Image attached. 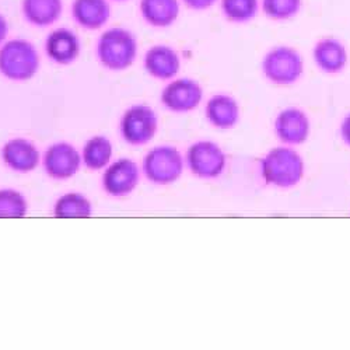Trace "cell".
Segmentation results:
<instances>
[{"label":"cell","mask_w":350,"mask_h":350,"mask_svg":"<svg viewBox=\"0 0 350 350\" xmlns=\"http://www.w3.org/2000/svg\"><path fill=\"white\" fill-rule=\"evenodd\" d=\"M159 120L149 105L136 104L125 111L121 120V133L129 144L140 146L150 142L157 132Z\"/></svg>","instance_id":"obj_6"},{"label":"cell","mask_w":350,"mask_h":350,"mask_svg":"<svg viewBox=\"0 0 350 350\" xmlns=\"http://www.w3.org/2000/svg\"><path fill=\"white\" fill-rule=\"evenodd\" d=\"M28 203L24 195L16 189H0V219L24 217Z\"/></svg>","instance_id":"obj_23"},{"label":"cell","mask_w":350,"mask_h":350,"mask_svg":"<svg viewBox=\"0 0 350 350\" xmlns=\"http://www.w3.org/2000/svg\"><path fill=\"white\" fill-rule=\"evenodd\" d=\"M206 116L209 122L216 128H232L240 118L239 103L230 96L216 94L206 104Z\"/></svg>","instance_id":"obj_19"},{"label":"cell","mask_w":350,"mask_h":350,"mask_svg":"<svg viewBox=\"0 0 350 350\" xmlns=\"http://www.w3.org/2000/svg\"><path fill=\"white\" fill-rule=\"evenodd\" d=\"M9 34V23L3 14H0V46L6 42Z\"/></svg>","instance_id":"obj_26"},{"label":"cell","mask_w":350,"mask_h":350,"mask_svg":"<svg viewBox=\"0 0 350 350\" xmlns=\"http://www.w3.org/2000/svg\"><path fill=\"white\" fill-rule=\"evenodd\" d=\"M262 72L275 84H293L304 72L303 57L295 48L284 45L276 46L265 55L262 61Z\"/></svg>","instance_id":"obj_4"},{"label":"cell","mask_w":350,"mask_h":350,"mask_svg":"<svg viewBox=\"0 0 350 350\" xmlns=\"http://www.w3.org/2000/svg\"><path fill=\"white\" fill-rule=\"evenodd\" d=\"M264 180L279 188H290L299 184L304 175V161L299 153L287 148H276L262 160Z\"/></svg>","instance_id":"obj_3"},{"label":"cell","mask_w":350,"mask_h":350,"mask_svg":"<svg viewBox=\"0 0 350 350\" xmlns=\"http://www.w3.org/2000/svg\"><path fill=\"white\" fill-rule=\"evenodd\" d=\"M112 159V143L105 136H94L85 142L81 160L90 170H103Z\"/></svg>","instance_id":"obj_21"},{"label":"cell","mask_w":350,"mask_h":350,"mask_svg":"<svg viewBox=\"0 0 350 350\" xmlns=\"http://www.w3.org/2000/svg\"><path fill=\"white\" fill-rule=\"evenodd\" d=\"M115 2H126V0H115Z\"/></svg>","instance_id":"obj_28"},{"label":"cell","mask_w":350,"mask_h":350,"mask_svg":"<svg viewBox=\"0 0 350 350\" xmlns=\"http://www.w3.org/2000/svg\"><path fill=\"white\" fill-rule=\"evenodd\" d=\"M97 56L101 65L112 72L126 70L136 61L137 40L126 28H108L98 38Z\"/></svg>","instance_id":"obj_1"},{"label":"cell","mask_w":350,"mask_h":350,"mask_svg":"<svg viewBox=\"0 0 350 350\" xmlns=\"http://www.w3.org/2000/svg\"><path fill=\"white\" fill-rule=\"evenodd\" d=\"M203 98V90L196 80L183 77L168 83L161 93V103L174 112L195 109Z\"/></svg>","instance_id":"obj_8"},{"label":"cell","mask_w":350,"mask_h":350,"mask_svg":"<svg viewBox=\"0 0 350 350\" xmlns=\"http://www.w3.org/2000/svg\"><path fill=\"white\" fill-rule=\"evenodd\" d=\"M184 170L181 153L172 146H159L146 154L143 171L149 181L159 185H168L177 181Z\"/></svg>","instance_id":"obj_5"},{"label":"cell","mask_w":350,"mask_h":350,"mask_svg":"<svg viewBox=\"0 0 350 350\" xmlns=\"http://www.w3.org/2000/svg\"><path fill=\"white\" fill-rule=\"evenodd\" d=\"M81 161V156L72 144L59 142L52 144L45 152L44 168L55 180H68L79 171Z\"/></svg>","instance_id":"obj_9"},{"label":"cell","mask_w":350,"mask_h":350,"mask_svg":"<svg viewBox=\"0 0 350 350\" xmlns=\"http://www.w3.org/2000/svg\"><path fill=\"white\" fill-rule=\"evenodd\" d=\"M139 10L143 20L152 27L167 28L180 17V0H140Z\"/></svg>","instance_id":"obj_17"},{"label":"cell","mask_w":350,"mask_h":350,"mask_svg":"<svg viewBox=\"0 0 350 350\" xmlns=\"http://www.w3.org/2000/svg\"><path fill=\"white\" fill-rule=\"evenodd\" d=\"M340 135H342V139L345 140V143L347 146H350V113L346 116V118L342 122Z\"/></svg>","instance_id":"obj_27"},{"label":"cell","mask_w":350,"mask_h":350,"mask_svg":"<svg viewBox=\"0 0 350 350\" xmlns=\"http://www.w3.org/2000/svg\"><path fill=\"white\" fill-rule=\"evenodd\" d=\"M139 178L137 164L131 159H120L105 170L103 185L112 196H126L137 187Z\"/></svg>","instance_id":"obj_10"},{"label":"cell","mask_w":350,"mask_h":350,"mask_svg":"<svg viewBox=\"0 0 350 350\" xmlns=\"http://www.w3.org/2000/svg\"><path fill=\"white\" fill-rule=\"evenodd\" d=\"M80 40L69 30L61 27L51 31L45 41V52L49 59L57 65H70L80 55Z\"/></svg>","instance_id":"obj_11"},{"label":"cell","mask_w":350,"mask_h":350,"mask_svg":"<svg viewBox=\"0 0 350 350\" xmlns=\"http://www.w3.org/2000/svg\"><path fill=\"white\" fill-rule=\"evenodd\" d=\"M144 69L159 80H171L181 69V59L177 51L168 45H154L144 55Z\"/></svg>","instance_id":"obj_13"},{"label":"cell","mask_w":350,"mask_h":350,"mask_svg":"<svg viewBox=\"0 0 350 350\" xmlns=\"http://www.w3.org/2000/svg\"><path fill=\"white\" fill-rule=\"evenodd\" d=\"M53 213L59 219H83L92 216L93 206L92 202L84 195L77 192H69L56 200Z\"/></svg>","instance_id":"obj_20"},{"label":"cell","mask_w":350,"mask_h":350,"mask_svg":"<svg viewBox=\"0 0 350 350\" xmlns=\"http://www.w3.org/2000/svg\"><path fill=\"white\" fill-rule=\"evenodd\" d=\"M312 57L317 66L325 73H339L347 64V51L336 38H324L314 46Z\"/></svg>","instance_id":"obj_16"},{"label":"cell","mask_w":350,"mask_h":350,"mask_svg":"<svg viewBox=\"0 0 350 350\" xmlns=\"http://www.w3.org/2000/svg\"><path fill=\"white\" fill-rule=\"evenodd\" d=\"M24 18L36 27H49L61 18L64 0H21Z\"/></svg>","instance_id":"obj_18"},{"label":"cell","mask_w":350,"mask_h":350,"mask_svg":"<svg viewBox=\"0 0 350 350\" xmlns=\"http://www.w3.org/2000/svg\"><path fill=\"white\" fill-rule=\"evenodd\" d=\"M2 159L8 167L17 172H30L38 167L41 154L33 142L14 137L3 146Z\"/></svg>","instance_id":"obj_12"},{"label":"cell","mask_w":350,"mask_h":350,"mask_svg":"<svg viewBox=\"0 0 350 350\" xmlns=\"http://www.w3.org/2000/svg\"><path fill=\"white\" fill-rule=\"evenodd\" d=\"M40 69L37 48L27 40L14 38L0 46V73L12 81L31 80Z\"/></svg>","instance_id":"obj_2"},{"label":"cell","mask_w":350,"mask_h":350,"mask_svg":"<svg viewBox=\"0 0 350 350\" xmlns=\"http://www.w3.org/2000/svg\"><path fill=\"white\" fill-rule=\"evenodd\" d=\"M183 2L191 10L203 12V10H208V9L213 8L219 2V0H183Z\"/></svg>","instance_id":"obj_25"},{"label":"cell","mask_w":350,"mask_h":350,"mask_svg":"<svg viewBox=\"0 0 350 350\" xmlns=\"http://www.w3.org/2000/svg\"><path fill=\"white\" fill-rule=\"evenodd\" d=\"M303 6V0H260V8L264 14L276 21L290 20L299 14Z\"/></svg>","instance_id":"obj_24"},{"label":"cell","mask_w":350,"mask_h":350,"mask_svg":"<svg viewBox=\"0 0 350 350\" xmlns=\"http://www.w3.org/2000/svg\"><path fill=\"white\" fill-rule=\"evenodd\" d=\"M72 16L85 30H100L111 18L108 0H73Z\"/></svg>","instance_id":"obj_15"},{"label":"cell","mask_w":350,"mask_h":350,"mask_svg":"<svg viewBox=\"0 0 350 350\" xmlns=\"http://www.w3.org/2000/svg\"><path fill=\"white\" fill-rule=\"evenodd\" d=\"M189 170L200 178H216L224 171L226 156L213 142L202 140L192 144L187 152Z\"/></svg>","instance_id":"obj_7"},{"label":"cell","mask_w":350,"mask_h":350,"mask_svg":"<svg viewBox=\"0 0 350 350\" xmlns=\"http://www.w3.org/2000/svg\"><path fill=\"white\" fill-rule=\"evenodd\" d=\"M259 0H220L223 16L237 24H244L256 17L259 12Z\"/></svg>","instance_id":"obj_22"},{"label":"cell","mask_w":350,"mask_h":350,"mask_svg":"<svg viewBox=\"0 0 350 350\" xmlns=\"http://www.w3.org/2000/svg\"><path fill=\"white\" fill-rule=\"evenodd\" d=\"M275 131L283 143L301 144L308 137L310 121L303 111L297 108H287L278 115Z\"/></svg>","instance_id":"obj_14"}]
</instances>
